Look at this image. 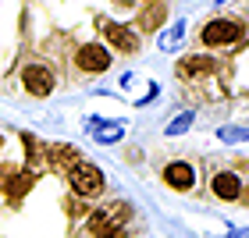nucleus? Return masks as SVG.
<instances>
[{
    "label": "nucleus",
    "instance_id": "obj_11",
    "mask_svg": "<svg viewBox=\"0 0 249 238\" xmlns=\"http://www.w3.org/2000/svg\"><path fill=\"white\" fill-rule=\"evenodd\" d=\"M182 39H185V21H175L171 29H164L160 36H157V47H160L164 53H175L178 47H182Z\"/></svg>",
    "mask_w": 249,
    "mask_h": 238
},
{
    "label": "nucleus",
    "instance_id": "obj_2",
    "mask_svg": "<svg viewBox=\"0 0 249 238\" xmlns=\"http://www.w3.org/2000/svg\"><path fill=\"white\" fill-rule=\"evenodd\" d=\"M242 36V21L239 18H217V21H207V29L199 32L203 47H228Z\"/></svg>",
    "mask_w": 249,
    "mask_h": 238
},
{
    "label": "nucleus",
    "instance_id": "obj_12",
    "mask_svg": "<svg viewBox=\"0 0 249 238\" xmlns=\"http://www.w3.org/2000/svg\"><path fill=\"white\" fill-rule=\"evenodd\" d=\"M160 21H164V4H160V0H153V7H150V11H142L139 25H142L146 32H153V29H160Z\"/></svg>",
    "mask_w": 249,
    "mask_h": 238
},
{
    "label": "nucleus",
    "instance_id": "obj_7",
    "mask_svg": "<svg viewBox=\"0 0 249 238\" xmlns=\"http://www.w3.org/2000/svg\"><path fill=\"white\" fill-rule=\"evenodd\" d=\"M104 32H107V39H110L114 50H121V53H135V50H139V36H135L132 29L114 25V21H104Z\"/></svg>",
    "mask_w": 249,
    "mask_h": 238
},
{
    "label": "nucleus",
    "instance_id": "obj_8",
    "mask_svg": "<svg viewBox=\"0 0 249 238\" xmlns=\"http://www.w3.org/2000/svg\"><path fill=\"white\" fill-rule=\"evenodd\" d=\"M164 181H167L171 188H178V192H189L192 185H196V171H192L189 164L175 160V164H167V167H164Z\"/></svg>",
    "mask_w": 249,
    "mask_h": 238
},
{
    "label": "nucleus",
    "instance_id": "obj_5",
    "mask_svg": "<svg viewBox=\"0 0 249 238\" xmlns=\"http://www.w3.org/2000/svg\"><path fill=\"white\" fill-rule=\"evenodd\" d=\"M210 192L217 196L221 203H235L242 196V181H239V174L235 171H217L210 178Z\"/></svg>",
    "mask_w": 249,
    "mask_h": 238
},
{
    "label": "nucleus",
    "instance_id": "obj_10",
    "mask_svg": "<svg viewBox=\"0 0 249 238\" xmlns=\"http://www.w3.org/2000/svg\"><path fill=\"white\" fill-rule=\"evenodd\" d=\"M118 228H121V221H110V213H104V210H96L93 217H89L93 238H110V235H118Z\"/></svg>",
    "mask_w": 249,
    "mask_h": 238
},
{
    "label": "nucleus",
    "instance_id": "obj_13",
    "mask_svg": "<svg viewBox=\"0 0 249 238\" xmlns=\"http://www.w3.org/2000/svg\"><path fill=\"white\" fill-rule=\"evenodd\" d=\"M50 160L57 167H75L78 164V153L71 150V146H50Z\"/></svg>",
    "mask_w": 249,
    "mask_h": 238
},
{
    "label": "nucleus",
    "instance_id": "obj_15",
    "mask_svg": "<svg viewBox=\"0 0 249 238\" xmlns=\"http://www.w3.org/2000/svg\"><path fill=\"white\" fill-rule=\"evenodd\" d=\"M29 185H32V174H18V178H11V181H7L11 199H21V196L29 192Z\"/></svg>",
    "mask_w": 249,
    "mask_h": 238
},
{
    "label": "nucleus",
    "instance_id": "obj_18",
    "mask_svg": "<svg viewBox=\"0 0 249 238\" xmlns=\"http://www.w3.org/2000/svg\"><path fill=\"white\" fill-rule=\"evenodd\" d=\"M239 199H242V203H249V188H242V196H239Z\"/></svg>",
    "mask_w": 249,
    "mask_h": 238
},
{
    "label": "nucleus",
    "instance_id": "obj_4",
    "mask_svg": "<svg viewBox=\"0 0 249 238\" xmlns=\"http://www.w3.org/2000/svg\"><path fill=\"white\" fill-rule=\"evenodd\" d=\"M75 61H78V68H82L86 75H100V71L110 68V53L100 47V43H86V47L75 53Z\"/></svg>",
    "mask_w": 249,
    "mask_h": 238
},
{
    "label": "nucleus",
    "instance_id": "obj_6",
    "mask_svg": "<svg viewBox=\"0 0 249 238\" xmlns=\"http://www.w3.org/2000/svg\"><path fill=\"white\" fill-rule=\"evenodd\" d=\"M86 132H93V139L100 146H110V142H118L124 135V124L121 121H104V118H89L86 121Z\"/></svg>",
    "mask_w": 249,
    "mask_h": 238
},
{
    "label": "nucleus",
    "instance_id": "obj_19",
    "mask_svg": "<svg viewBox=\"0 0 249 238\" xmlns=\"http://www.w3.org/2000/svg\"><path fill=\"white\" fill-rule=\"evenodd\" d=\"M217 4H224V0H217Z\"/></svg>",
    "mask_w": 249,
    "mask_h": 238
},
{
    "label": "nucleus",
    "instance_id": "obj_9",
    "mask_svg": "<svg viewBox=\"0 0 249 238\" xmlns=\"http://www.w3.org/2000/svg\"><path fill=\"white\" fill-rule=\"evenodd\" d=\"M213 71V61L207 53H199V57H182L178 61V78H207Z\"/></svg>",
    "mask_w": 249,
    "mask_h": 238
},
{
    "label": "nucleus",
    "instance_id": "obj_3",
    "mask_svg": "<svg viewBox=\"0 0 249 238\" xmlns=\"http://www.w3.org/2000/svg\"><path fill=\"white\" fill-rule=\"evenodd\" d=\"M21 85H25V93H32V96H50L53 93V71L47 64H29L25 71H21Z\"/></svg>",
    "mask_w": 249,
    "mask_h": 238
},
{
    "label": "nucleus",
    "instance_id": "obj_16",
    "mask_svg": "<svg viewBox=\"0 0 249 238\" xmlns=\"http://www.w3.org/2000/svg\"><path fill=\"white\" fill-rule=\"evenodd\" d=\"M192 121H196V114L192 110H185V114H178L171 124H167V135H182V132H189L192 128Z\"/></svg>",
    "mask_w": 249,
    "mask_h": 238
},
{
    "label": "nucleus",
    "instance_id": "obj_1",
    "mask_svg": "<svg viewBox=\"0 0 249 238\" xmlns=\"http://www.w3.org/2000/svg\"><path fill=\"white\" fill-rule=\"evenodd\" d=\"M68 181H71V188L78 196H86V199H96L100 192H104V174H100V167L82 164V160L75 167H68Z\"/></svg>",
    "mask_w": 249,
    "mask_h": 238
},
{
    "label": "nucleus",
    "instance_id": "obj_14",
    "mask_svg": "<svg viewBox=\"0 0 249 238\" xmlns=\"http://www.w3.org/2000/svg\"><path fill=\"white\" fill-rule=\"evenodd\" d=\"M217 135L224 142H249V128H242V124H224Z\"/></svg>",
    "mask_w": 249,
    "mask_h": 238
},
{
    "label": "nucleus",
    "instance_id": "obj_17",
    "mask_svg": "<svg viewBox=\"0 0 249 238\" xmlns=\"http://www.w3.org/2000/svg\"><path fill=\"white\" fill-rule=\"evenodd\" d=\"M228 238H249V231H235V235H228Z\"/></svg>",
    "mask_w": 249,
    "mask_h": 238
}]
</instances>
